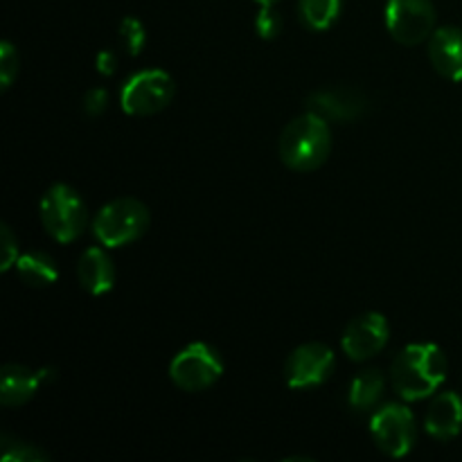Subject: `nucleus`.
<instances>
[{"label": "nucleus", "mask_w": 462, "mask_h": 462, "mask_svg": "<svg viewBox=\"0 0 462 462\" xmlns=\"http://www.w3.org/2000/svg\"><path fill=\"white\" fill-rule=\"evenodd\" d=\"M386 27L402 45H420L433 34L436 7L431 0H388Z\"/></svg>", "instance_id": "6e6552de"}, {"label": "nucleus", "mask_w": 462, "mask_h": 462, "mask_svg": "<svg viewBox=\"0 0 462 462\" xmlns=\"http://www.w3.org/2000/svg\"><path fill=\"white\" fill-rule=\"evenodd\" d=\"M43 383V374L18 364H7L0 373V402L3 406H23L36 395Z\"/></svg>", "instance_id": "2eb2a0df"}, {"label": "nucleus", "mask_w": 462, "mask_h": 462, "mask_svg": "<svg viewBox=\"0 0 462 462\" xmlns=\"http://www.w3.org/2000/svg\"><path fill=\"white\" fill-rule=\"evenodd\" d=\"M429 59L445 79L462 81V30L447 25L431 34Z\"/></svg>", "instance_id": "f8f14e48"}, {"label": "nucleus", "mask_w": 462, "mask_h": 462, "mask_svg": "<svg viewBox=\"0 0 462 462\" xmlns=\"http://www.w3.org/2000/svg\"><path fill=\"white\" fill-rule=\"evenodd\" d=\"M0 244H3V262H0V269L7 271L12 266H16L18 260V239L14 237L12 228L7 224L0 226Z\"/></svg>", "instance_id": "5701e85b"}, {"label": "nucleus", "mask_w": 462, "mask_h": 462, "mask_svg": "<svg viewBox=\"0 0 462 462\" xmlns=\"http://www.w3.org/2000/svg\"><path fill=\"white\" fill-rule=\"evenodd\" d=\"M368 106V99L356 88H320L307 99V111L328 122H355Z\"/></svg>", "instance_id": "9b49d317"}, {"label": "nucleus", "mask_w": 462, "mask_h": 462, "mask_svg": "<svg viewBox=\"0 0 462 462\" xmlns=\"http://www.w3.org/2000/svg\"><path fill=\"white\" fill-rule=\"evenodd\" d=\"M152 217L138 199H116L106 203L93 219V235L102 246L120 248L134 244L149 230Z\"/></svg>", "instance_id": "20e7f679"}, {"label": "nucleus", "mask_w": 462, "mask_h": 462, "mask_svg": "<svg viewBox=\"0 0 462 462\" xmlns=\"http://www.w3.org/2000/svg\"><path fill=\"white\" fill-rule=\"evenodd\" d=\"M116 66H117V59H116V54L111 52V50H104V52L97 54L99 75H104V77L113 75V72H116Z\"/></svg>", "instance_id": "393cba45"}, {"label": "nucleus", "mask_w": 462, "mask_h": 462, "mask_svg": "<svg viewBox=\"0 0 462 462\" xmlns=\"http://www.w3.org/2000/svg\"><path fill=\"white\" fill-rule=\"evenodd\" d=\"M255 30L262 39H275L282 30V16L273 9V5L269 7H262L260 14L255 18Z\"/></svg>", "instance_id": "4be33fe9"}, {"label": "nucleus", "mask_w": 462, "mask_h": 462, "mask_svg": "<svg viewBox=\"0 0 462 462\" xmlns=\"http://www.w3.org/2000/svg\"><path fill=\"white\" fill-rule=\"evenodd\" d=\"M424 427L436 440H454L462 431V397L458 393H440L429 406Z\"/></svg>", "instance_id": "ddd939ff"}, {"label": "nucleus", "mask_w": 462, "mask_h": 462, "mask_svg": "<svg viewBox=\"0 0 462 462\" xmlns=\"http://www.w3.org/2000/svg\"><path fill=\"white\" fill-rule=\"evenodd\" d=\"M0 456L5 462H48L50 456L39 447L14 436H0Z\"/></svg>", "instance_id": "6ab92c4d"}, {"label": "nucleus", "mask_w": 462, "mask_h": 462, "mask_svg": "<svg viewBox=\"0 0 462 462\" xmlns=\"http://www.w3.org/2000/svg\"><path fill=\"white\" fill-rule=\"evenodd\" d=\"M174 93L176 86L170 72L158 70V68L140 70L135 75H131L126 79V84L122 86V111L135 117L156 116L162 108L170 106L171 99H174Z\"/></svg>", "instance_id": "39448f33"}, {"label": "nucleus", "mask_w": 462, "mask_h": 462, "mask_svg": "<svg viewBox=\"0 0 462 462\" xmlns=\"http://www.w3.org/2000/svg\"><path fill=\"white\" fill-rule=\"evenodd\" d=\"M16 271H18V278H21L27 287L43 289L59 280L57 262H54L48 253H41V251L36 253L32 251L18 257Z\"/></svg>", "instance_id": "dca6fc26"}, {"label": "nucleus", "mask_w": 462, "mask_h": 462, "mask_svg": "<svg viewBox=\"0 0 462 462\" xmlns=\"http://www.w3.org/2000/svg\"><path fill=\"white\" fill-rule=\"evenodd\" d=\"M370 433L379 449L391 458H404L418 440L415 415L404 404H386L373 415Z\"/></svg>", "instance_id": "0eeeda50"}, {"label": "nucleus", "mask_w": 462, "mask_h": 462, "mask_svg": "<svg viewBox=\"0 0 462 462\" xmlns=\"http://www.w3.org/2000/svg\"><path fill=\"white\" fill-rule=\"evenodd\" d=\"M332 152V129L325 117L307 111L284 126L280 134V161L293 171H314Z\"/></svg>", "instance_id": "f03ea898"}, {"label": "nucleus", "mask_w": 462, "mask_h": 462, "mask_svg": "<svg viewBox=\"0 0 462 462\" xmlns=\"http://www.w3.org/2000/svg\"><path fill=\"white\" fill-rule=\"evenodd\" d=\"M388 338H391V328H388L386 316L368 311V314L356 316L347 325L341 346L352 361H368L388 346Z\"/></svg>", "instance_id": "9d476101"}, {"label": "nucleus", "mask_w": 462, "mask_h": 462, "mask_svg": "<svg viewBox=\"0 0 462 462\" xmlns=\"http://www.w3.org/2000/svg\"><path fill=\"white\" fill-rule=\"evenodd\" d=\"M224 374L221 355L210 343H189L170 364V377L180 391L201 393L219 382Z\"/></svg>", "instance_id": "423d86ee"}, {"label": "nucleus", "mask_w": 462, "mask_h": 462, "mask_svg": "<svg viewBox=\"0 0 462 462\" xmlns=\"http://www.w3.org/2000/svg\"><path fill=\"white\" fill-rule=\"evenodd\" d=\"M341 7L343 0H300L298 3L300 21L314 32L329 30L341 16Z\"/></svg>", "instance_id": "a211bd4d"}, {"label": "nucleus", "mask_w": 462, "mask_h": 462, "mask_svg": "<svg viewBox=\"0 0 462 462\" xmlns=\"http://www.w3.org/2000/svg\"><path fill=\"white\" fill-rule=\"evenodd\" d=\"M108 106V93L104 88H90L84 97V111L86 116L97 117L106 111Z\"/></svg>", "instance_id": "b1692460"}, {"label": "nucleus", "mask_w": 462, "mask_h": 462, "mask_svg": "<svg viewBox=\"0 0 462 462\" xmlns=\"http://www.w3.org/2000/svg\"><path fill=\"white\" fill-rule=\"evenodd\" d=\"M39 215L45 233L59 244L77 242L88 228V210L84 199L66 183H54L52 188H48L41 199Z\"/></svg>", "instance_id": "7ed1b4c3"}, {"label": "nucleus", "mask_w": 462, "mask_h": 462, "mask_svg": "<svg viewBox=\"0 0 462 462\" xmlns=\"http://www.w3.org/2000/svg\"><path fill=\"white\" fill-rule=\"evenodd\" d=\"M449 361L433 343H413L397 355L391 368V382L397 395L406 402L431 397L445 383Z\"/></svg>", "instance_id": "f257e3e1"}, {"label": "nucleus", "mask_w": 462, "mask_h": 462, "mask_svg": "<svg viewBox=\"0 0 462 462\" xmlns=\"http://www.w3.org/2000/svg\"><path fill=\"white\" fill-rule=\"evenodd\" d=\"M255 3H260L262 7H269V5H275V3H278V0H255Z\"/></svg>", "instance_id": "a878e982"}, {"label": "nucleus", "mask_w": 462, "mask_h": 462, "mask_svg": "<svg viewBox=\"0 0 462 462\" xmlns=\"http://www.w3.org/2000/svg\"><path fill=\"white\" fill-rule=\"evenodd\" d=\"M120 43L131 57H138L143 52L144 43H147V32L138 18L129 16L120 23Z\"/></svg>", "instance_id": "aec40b11"}, {"label": "nucleus", "mask_w": 462, "mask_h": 462, "mask_svg": "<svg viewBox=\"0 0 462 462\" xmlns=\"http://www.w3.org/2000/svg\"><path fill=\"white\" fill-rule=\"evenodd\" d=\"M18 63H21V59H18L16 48H14L9 41H3V43H0V81H3L5 90H7L9 86L14 84V79H16Z\"/></svg>", "instance_id": "412c9836"}, {"label": "nucleus", "mask_w": 462, "mask_h": 462, "mask_svg": "<svg viewBox=\"0 0 462 462\" xmlns=\"http://www.w3.org/2000/svg\"><path fill=\"white\" fill-rule=\"evenodd\" d=\"M337 368V356L332 347L323 343H305L296 347L284 365V379L296 391L316 388L328 382Z\"/></svg>", "instance_id": "1a4fd4ad"}, {"label": "nucleus", "mask_w": 462, "mask_h": 462, "mask_svg": "<svg viewBox=\"0 0 462 462\" xmlns=\"http://www.w3.org/2000/svg\"><path fill=\"white\" fill-rule=\"evenodd\" d=\"M383 388H386V379L379 370L370 368L356 374L350 383V393H347V402L355 411L365 413V411L374 409L379 400L383 397Z\"/></svg>", "instance_id": "f3484780"}, {"label": "nucleus", "mask_w": 462, "mask_h": 462, "mask_svg": "<svg viewBox=\"0 0 462 462\" xmlns=\"http://www.w3.org/2000/svg\"><path fill=\"white\" fill-rule=\"evenodd\" d=\"M77 278L90 296H104L116 284V266L102 246L86 248L77 264Z\"/></svg>", "instance_id": "4468645a"}]
</instances>
